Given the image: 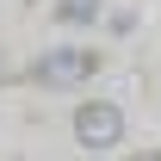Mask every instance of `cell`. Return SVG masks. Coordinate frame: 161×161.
<instances>
[{
    "mask_svg": "<svg viewBox=\"0 0 161 161\" xmlns=\"http://www.w3.org/2000/svg\"><path fill=\"white\" fill-rule=\"evenodd\" d=\"M99 75V56L93 50H43L31 62V80L37 87H80V80Z\"/></svg>",
    "mask_w": 161,
    "mask_h": 161,
    "instance_id": "cell-1",
    "label": "cell"
},
{
    "mask_svg": "<svg viewBox=\"0 0 161 161\" xmlns=\"http://www.w3.org/2000/svg\"><path fill=\"white\" fill-rule=\"evenodd\" d=\"M75 136H80V149H118L124 142V112L112 99H87L75 112Z\"/></svg>",
    "mask_w": 161,
    "mask_h": 161,
    "instance_id": "cell-2",
    "label": "cell"
},
{
    "mask_svg": "<svg viewBox=\"0 0 161 161\" xmlns=\"http://www.w3.org/2000/svg\"><path fill=\"white\" fill-rule=\"evenodd\" d=\"M56 19L62 25H87V19H99V0H56Z\"/></svg>",
    "mask_w": 161,
    "mask_h": 161,
    "instance_id": "cell-3",
    "label": "cell"
},
{
    "mask_svg": "<svg viewBox=\"0 0 161 161\" xmlns=\"http://www.w3.org/2000/svg\"><path fill=\"white\" fill-rule=\"evenodd\" d=\"M130 161H161V149H142V155H130Z\"/></svg>",
    "mask_w": 161,
    "mask_h": 161,
    "instance_id": "cell-4",
    "label": "cell"
}]
</instances>
